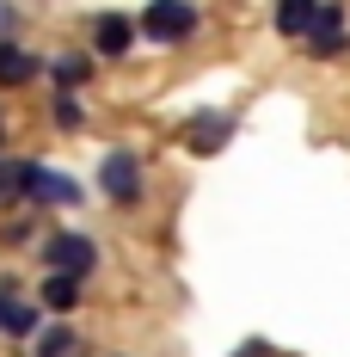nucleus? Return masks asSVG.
I'll return each instance as SVG.
<instances>
[{"label": "nucleus", "instance_id": "f257e3e1", "mask_svg": "<svg viewBox=\"0 0 350 357\" xmlns=\"http://www.w3.org/2000/svg\"><path fill=\"white\" fill-rule=\"evenodd\" d=\"M141 31L154 37V43H184V37L197 31V6L191 0H148Z\"/></svg>", "mask_w": 350, "mask_h": 357}, {"label": "nucleus", "instance_id": "2eb2a0df", "mask_svg": "<svg viewBox=\"0 0 350 357\" xmlns=\"http://www.w3.org/2000/svg\"><path fill=\"white\" fill-rule=\"evenodd\" d=\"M56 123H62V130H80V105H74L68 86H62V99H56Z\"/></svg>", "mask_w": 350, "mask_h": 357}, {"label": "nucleus", "instance_id": "1a4fd4ad", "mask_svg": "<svg viewBox=\"0 0 350 357\" xmlns=\"http://www.w3.org/2000/svg\"><path fill=\"white\" fill-rule=\"evenodd\" d=\"M43 302H49L56 314H68L74 302H80V271H49V278H43Z\"/></svg>", "mask_w": 350, "mask_h": 357}, {"label": "nucleus", "instance_id": "6e6552de", "mask_svg": "<svg viewBox=\"0 0 350 357\" xmlns=\"http://www.w3.org/2000/svg\"><path fill=\"white\" fill-rule=\"evenodd\" d=\"M37 74V56L19 50V43H0V86H25Z\"/></svg>", "mask_w": 350, "mask_h": 357}, {"label": "nucleus", "instance_id": "423d86ee", "mask_svg": "<svg viewBox=\"0 0 350 357\" xmlns=\"http://www.w3.org/2000/svg\"><path fill=\"white\" fill-rule=\"evenodd\" d=\"M319 19V0H277V31L283 37H308Z\"/></svg>", "mask_w": 350, "mask_h": 357}, {"label": "nucleus", "instance_id": "9b49d317", "mask_svg": "<svg viewBox=\"0 0 350 357\" xmlns=\"http://www.w3.org/2000/svg\"><path fill=\"white\" fill-rule=\"evenodd\" d=\"M228 130H234V123H228V117H197V123H191V148H197V154H215V148L228 142Z\"/></svg>", "mask_w": 350, "mask_h": 357}, {"label": "nucleus", "instance_id": "ddd939ff", "mask_svg": "<svg viewBox=\"0 0 350 357\" xmlns=\"http://www.w3.org/2000/svg\"><path fill=\"white\" fill-rule=\"evenodd\" d=\"M56 80H62V86H80V80H86V56H62V62H56Z\"/></svg>", "mask_w": 350, "mask_h": 357}, {"label": "nucleus", "instance_id": "7ed1b4c3", "mask_svg": "<svg viewBox=\"0 0 350 357\" xmlns=\"http://www.w3.org/2000/svg\"><path fill=\"white\" fill-rule=\"evenodd\" d=\"M43 259H49V271H93L99 265V247L86 234H49L43 241Z\"/></svg>", "mask_w": 350, "mask_h": 357}, {"label": "nucleus", "instance_id": "20e7f679", "mask_svg": "<svg viewBox=\"0 0 350 357\" xmlns=\"http://www.w3.org/2000/svg\"><path fill=\"white\" fill-rule=\"evenodd\" d=\"M99 178H105V197H117V204H129L141 191V160L129 154V148H111L105 167H99Z\"/></svg>", "mask_w": 350, "mask_h": 357}, {"label": "nucleus", "instance_id": "f03ea898", "mask_svg": "<svg viewBox=\"0 0 350 357\" xmlns=\"http://www.w3.org/2000/svg\"><path fill=\"white\" fill-rule=\"evenodd\" d=\"M25 197H37V204H80V178L25 160Z\"/></svg>", "mask_w": 350, "mask_h": 357}, {"label": "nucleus", "instance_id": "f8f14e48", "mask_svg": "<svg viewBox=\"0 0 350 357\" xmlns=\"http://www.w3.org/2000/svg\"><path fill=\"white\" fill-rule=\"evenodd\" d=\"M68 351H80V333H74V326H49V333L37 339V357H68Z\"/></svg>", "mask_w": 350, "mask_h": 357}, {"label": "nucleus", "instance_id": "0eeeda50", "mask_svg": "<svg viewBox=\"0 0 350 357\" xmlns=\"http://www.w3.org/2000/svg\"><path fill=\"white\" fill-rule=\"evenodd\" d=\"M129 37H136V25H129L123 13H105V19L93 25V43H99V56H123V50H129Z\"/></svg>", "mask_w": 350, "mask_h": 357}, {"label": "nucleus", "instance_id": "9d476101", "mask_svg": "<svg viewBox=\"0 0 350 357\" xmlns=\"http://www.w3.org/2000/svg\"><path fill=\"white\" fill-rule=\"evenodd\" d=\"M0 333H13V339H31V333H37V308L13 302V296L0 289Z\"/></svg>", "mask_w": 350, "mask_h": 357}, {"label": "nucleus", "instance_id": "4468645a", "mask_svg": "<svg viewBox=\"0 0 350 357\" xmlns=\"http://www.w3.org/2000/svg\"><path fill=\"white\" fill-rule=\"evenodd\" d=\"M0 197H25V160H19V167L0 160Z\"/></svg>", "mask_w": 350, "mask_h": 357}, {"label": "nucleus", "instance_id": "39448f33", "mask_svg": "<svg viewBox=\"0 0 350 357\" xmlns=\"http://www.w3.org/2000/svg\"><path fill=\"white\" fill-rule=\"evenodd\" d=\"M308 50H314V56H338V50H344V13H338V6H319L314 31H308Z\"/></svg>", "mask_w": 350, "mask_h": 357}]
</instances>
